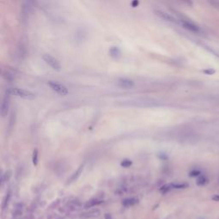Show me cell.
Returning a JSON list of instances; mask_svg holds the SVG:
<instances>
[{
  "instance_id": "cell-1",
  "label": "cell",
  "mask_w": 219,
  "mask_h": 219,
  "mask_svg": "<svg viewBox=\"0 0 219 219\" xmlns=\"http://www.w3.org/2000/svg\"><path fill=\"white\" fill-rule=\"evenodd\" d=\"M8 93L17 96V97H20V98H28V99H32L35 97V95L33 92H31L29 91H27L25 89L17 88H12L8 89Z\"/></svg>"
},
{
  "instance_id": "cell-2",
  "label": "cell",
  "mask_w": 219,
  "mask_h": 219,
  "mask_svg": "<svg viewBox=\"0 0 219 219\" xmlns=\"http://www.w3.org/2000/svg\"><path fill=\"white\" fill-rule=\"evenodd\" d=\"M43 60L45 62V63L48 64L52 69H54L56 71H59L61 69V65H60L59 62L55 57H53L52 56L48 55V54H44L43 56Z\"/></svg>"
},
{
  "instance_id": "cell-3",
  "label": "cell",
  "mask_w": 219,
  "mask_h": 219,
  "mask_svg": "<svg viewBox=\"0 0 219 219\" xmlns=\"http://www.w3.org/2000/svg\"><path fill=\"white\" fill-rule=\"evenodd\" d=\"M48 85L54 92H56L59 95L64 96V95H67L69 93V90L67 89V88L64 87L63 85L60 84V83H57V82H49Z\"/></svg>"
},
{
  "instance_id": "cell-4",
  "label": "cell",
  "mask_w": 219,
  "mask_h": 219,
  "mask_svg": "<svg viewBox=\"0 0 219 219\" xmlns=\"http://www.w3.org/2000/svg\"><path fill=\"white\" fill-rule=\"evenodd\" d=\"M155 14L160 17L161 19L166 21V22H175V19L174 16H172L170 14L164 11V10H160V9H158V10H155Z\"/></svg>"
},
{
  "instance_id": "cell-5",
  "label": "cell",
  "mask_w": 219,
  "mask_h": 219,
  "mask_svg": "<svg viewBox=\"0 0 219 219\" xmlns=\"http://www.w3.org/2000/svg\"><path fill=\"white\" fill-rule=\"evenodd\" d=\"M9 98L8 95H5L1 104V116L3 117H4L7 115L9 111Z\"/></svg>"
},
{
  "instance_id": "cell-6",
  "label": "cell",
  "mask_w": 219,
  "mask_h": 219,
  "mask_svg": "<svg viewBox=\"0 0 219 219\" xmlns=\"http://www.w3.org/2000/svg\"><path fill=\"white\" fill-rule=\"evenodd\" d=\"M181 22L182 26L185 28H187L192 32H195V33L199 31V28L196 24H194L193 22H191L189 20H186V19H182V20H181Z\"/></svg>"
},
{
  "instance_id": "cell-7",
  "label": "cell",
  "mask_w": 219,
  "mask_h": 219,
  "mask_svg": "<svg viewBox=\"0 0 219 219\" xmlns=\"http://www.w3.org/2000/svg\"><path fill=\"white\" fill-rule=\"evenodd\" d=\"M117 85L118 87L123 89H131L134 87V82L129 80V79H126V78H122L119 79L117 82Z\"/></svg>"
},
{
  "instance_id": "cell-8",
  "label": "cell",
  "mask_w": 219,
  "mask_h": 219,
  "mask_svg": "<svg viewBox=\"0 0 219 219\" xmlns=\"http://www.w3.org/2000/svg\"><path fill=\"white\" fill-rule=\"evenodd\" d=\"M99 215V212L98 211H90V212H84L81 215V218L82 219H88V218H92L95 217H98Z\"/></svg>"
},
{
  "instance_id": "cell-9",
  "label": "cell",
  "mask_w": 219,
  "mask_h": 219,
  "mask_svg": "<svg viewBox=\"0 0 219 219\" xmlns=\"http://www.w3.org/2000/svg\"><path fill=\"white\" fill-rule=\"evenodd\" d=\"M137 202H138L137 199H135V198H129V199H124L123 201V205L125 207H129V206H132L135 205Z\"/></svg>"
},
{
  "instance_id": "cell-10",
  "label": "cell",
  "mask_w": 219,
  "mask_h": 219,
  "mask_svg": "<svg viewBox=\"0 0 219 219\" xmlns=\"http://www.w3.org/2000/svg\"><path fill=\"white\" fill-rule=\"evenodd\" d=\"M109 53L114 58H117V57H120V55H121V51L117 47H111L109 51Z\"/></svg>"
},
{
  "instance_id": "cell-11",
  "label": "cell",
  "mask_w": 219,
  "mask_h": 219,
  "mask_svg": "<svg viewBox=\"0 0 219 219\" xmlns=\"http://www.w3.org/2000/svg\"><path fill=\"white\" fill-rule=\"evenodd\" d=\"M208 182H209V180H208L205 175H200L198 177L197 182H196V183H197V185H199V186H205V185H206Z\"/></svg>"
},
{
  "instance_id": "cell-12",
  "label": "cell",
  "mask_w": 219,
  "mask_h": 219,
  "mask_svg": "<svg viewBox=\"0 0 219 219\" xmlns=\"http://www.w3.org/2000/svg\"><path fill=\"white\" fill-rule=\"evenodd\" d=\"M102 201L101 200H97V199H94V200H91V201H88V203L85 205V208L86 209H88V208H91L94 206H97V205H99L101 204Z\"/></svg>"
},
{
  "instance_id": "cell-13",
  "label": "cell",
  "mask_w": 219,
  "mask_h": 219,
  "mask_svg": "<svg viewBox=\"0 0 219 219\" xmlns=\"http://www.w3.org/2000/svg\"><path fill=\"white\" fill-rule=\"evenodd\" d=\"M82 170H83V166H81V167L78 169V170H77V171H76L74 175L71 176V178H70V180H69V181H73L76 180V178H77V177L80 175V174L82 173Z\"/></svg>"
},
{
  "instance_id": "cell-14",
  "label": "cell",
  "mask_w": 219,
  "mask_h": 219,
  "mask_svg": "<svg viewBox=\"0 0 219 219\" xmlns=\"http://www.w3.org/2000/svg\"><path fill=\"white\" fill-rule=\"evenodd\" d=\"M33 163L34 165H37L38 164V151L35 149L33 153Z\"/></svg>"
},
{
  "instance_id": "cell-15",
  "label": "cell",
  "mask_w": 219,
  "mask_h": 219,
  "mask_svg": "<svg viewBox=\"0 0 219 219\" xmlns=\"http://www.w3.org/2000/svg\"><path fill=\"white\" fill-rule=\"evenodd\" d=\"M203 73L207 75H212L216 73V70L213 69H206L203 70Z\"/></svg>"
},
{
  "instance_id": "cell-16",
  "label": "cell",
  "mask_w": 219,
  "mask_h": 219,
  "mask_svg": "<svg viewBox=\"0 0 219 219\" xmlns=\"http://www.w3.org/2000/svg\"><path fill=\"white\" fill-rule=\"evenodd\" d=\"M121 165H122L123 167H124V168H128V167H129L130 165H132V161L131 160H128V159L123 160V161L121 163Z\"/></svg>"
},
{
  "instance_id": "cell-17",
  "label": "cell",
  "mask_w": 219,
  "mask_h": 219,
  "mask_svg": "<svg viewBox=\"0 0 219 219\" xmlns=\"http://www.w3.org/2000/svg\"><path fill=\"white\" fill-rule=\"evenodd\" d=\"M201 175V172L198 170H193L190 172V176L192 177H195V176H199Z\"/></svg>"
},
{
  "instance_id": "cell-18",
  "label": "cell",
  "mask_w": 219,
  "mask_h": 219,
  "mask_svg": "<svg viewBox=\"0 0 219 219\" xmlns=\"http://www.w3.org/2000/svg\"><path fill=\"white\" fill-rule=\"evenodd\" d=\"M212 200H214V201H218L219 202V193L218 194H214L213 196H212Z\"/></svg>"
},
{
  "instance_id": "cell-19",
  "label": "cell",
  "mask_w": 219,
  "mask_h": 219,
  "mask_svg": "<svg viewBox=\"0 0 219 219\" xmlns=\"http://www.w3.org/2000/svg\"><path fill=\"white\" fill-rule=\"evenodd\" d=\"M138 4H139V1H137V0H134V1L132 3V5H133V7H136Z\"/></svg>"
},
{
  "instance_id": "cell-20",
  "label": "cell",
  "mask_w": 219,
  "mask_h": 219,
  "mask_svg": "<svg viewBox=\"0 0 219 219\" xmlns=\"http://www.w3.org/2000/svg\"><path fill=\"white\" fill-rule=\"evenodd\" d=\"M104 218L105 219H112L111 218V215H109V214H105V216H104Z\"/></svg>"
}]
</instances>
